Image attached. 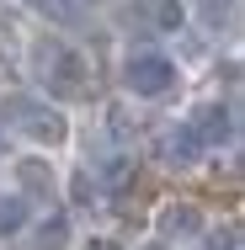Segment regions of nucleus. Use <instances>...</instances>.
<instances>
[{"mask_svg": "<svg viewBox=\"0 0 245 250\" xmlns=\"http://www.w3.org/2000/svg\"><path fill=\"white\" fill-rule=\"evenodd\" d=\"M0 128H11L16 139H27L32 149H59L69 139V117L59 106H48L43 96H27V91L0 101Z\"/></svg>", "mask_w": 245, "mask_h": 250, "instance_id": "f257e3e1", "label": "nucleus"}, {"mask_svg": "<svg viewBox=\"0 0 245 250\" xmlns=\"http://www.w3.org/2000/svg\"><path fill=\"white\" fill-rule=\"evenodd\" d=\"M176 64L165 59L160 48H134L128 59H123V91L128 96H139V101H160V96H171L176 91Z\"/></svg>", "mask_w": 245, "mask_h": 250, "instance_id": "f03ea898", "label": "nucleus"}, {"mask_svg": "<svg viewBox=\"0 0 245 250\" xmlns=\"http://www.w3.org/2000/svg\"><path fill=\"white\" fill-rule=\"evenodd\" d=\"M48 91L53 96H91V64L75 48H48Z\"/></svg>", "mask_w": 245, "mask_h": 250, "instance_id": "7ed1b4c3", "label": "nucleus"}, {"mask_svg": "<svg viewBox=\"0 0 245 250\" xmlns=\"http://www.w3.org/2000/svg\"><path fill=\"white\" fill-rule=\"evenodd\" d=\"M181 123L197 133L202 149L229 144V139H235V101H202V106H192V117H181Z\"/></svg>", "mask_w": 245, "mask_h": 250, "instance_id": "20e7f679", "label": "nucleus"}, {"mask_svg": "<svg viewBox=\"0 0 245 250\" xmlns=\"http://www.w3.org/2000/svg\"><path fill=\"white\" fill-rule=\"evenodd\" d=\"M202 213H197L192 202H165L160 213H155V234H160V245H192L202 240Z\"/></svg>", "mask_w": 245, "mask_h": 250, "instance_id": "39448f33", "label": "nucleus"}, {"mask_svg": "<svg viewBox=\"0 0 245 250\" xmlns=\"http://www.w3.org/2000/svg\"><path fill=\"white\" fill-rule=\"evenodd\" d=\"M16 181H22V192L16 197L27 202H43V208H53V197H59V176L48 170V160L43 154H27V160H16Z\"/></svg>", "mask_w": 245, "mask_h": 250, "instance_id": "423d86ee", "label": "nucleus"}, {"mask_svg": "<svg viewBox=\"0 0 245 250\" xmlns=\"http://www.w3.org/2000/svg\"><path fill=\"white\" fill-rule=\"evenodd\" d=\"M202 154H208V149L197 144V133L187 128V123H171V128L160 133V160H165V165H176V170H192Z\"/></svg>", "mask_w": 245, "mask_h": 250, "instance_id": "0eeeda50", "label": "nucleus"}, {"mask_svg": "<svg viewBox=\"0 0 245 250\" xmlns=\"http://www.w3.org/2000/svg\"><path fill=\"white\" fill-rule=\"evenodd\" d=\"M134 181V154H123V149H112V154H101L96 160V192H123Z\"/></svg>", "mask_w": 245, "mask_h": 250, "instance_id": "6e6552de", "label": "nucleus"}, {"mask_svg": "<svg viewBox=\"0 0 245 250\" xmlns=\"http://www.w3.org/2000/svg\"><path fill=\"white\" fill-rule=\"evenodd\" d=\"M27 224H32V208L16 197V192H0V240H16Z\"/></svg>", "mask_w": 245, "mask_h": 250, "instance_id": "1a4fd4ad", "label": "nucleus"}, {"mask_svg": "<svg viewBox=\"0 0 245 250\" xmlns=\"http://www.w3.org/2000/svg\"><path fill=\"white\" fill-rule=\"evenodd\" d=\"M32 250H69V218H64V213L43 218L38 234H32Z\"/></svg>", "mask_w": 245, "mask_h": 250, "instance_id": "9d476101", "label": "nucleus"}, {"mask_svg": "<svg viewBox=\"0 0 245 250\" xmlns=\"http://www.w3.org/2000/svg\"><path fill=\"white\" fill-rule=\"evenodd\" d=\"M144 16L155 21V32H176V27L187 21V11H181V0H144Z\"/></svg>", "mask_w": 245, "mask_h": 250, "instance_id": "9b49d317", "label": "nucleus"}, {"mask_svg": "<svg viewBox=\"0 0 245 250\" xmlns=\"http://www.w3.org/2000/svg\"><path fill=\"white\" fill-rule=\"evenodd\" d=\"M38 16H48V21H59V27H75L80 21V5L75 0H27Z\"/></svg>", "mask_w": 245, "mask_h": 250, "instance_id": "f8f14e48", "label": "nucleus"}, {"mask_svg": "<svg viewBox=\"0 0 245 250\" xmlns=\"http://www.w3.org/2000/svg\"><path fill=\"white\" fill-rule=\"evenodd\" d=\"M80 250H123L112 234H91V240H80Z\"/></svg>", "mask_w": 245, "mask_h": 250, "instance_id": "ddd939ff", "label": "nucleus"}, {"mask_svg": "<svg viewBox=\"0 0 245 250\" xmlns=\"http://www.w3.org/2000/svg\"><path fill=\"white\" fill-rule=\"evenodd\" d=\"M229 5H235V0H202V16H208V21H219V11H229Z\"/></svg>", "mask_w": 245, "mask_h": 250, "instance_id": "4468645a", "label": "nucleus"}, {"mask_svg": "<svg viewBox=\"0 0 245 250\" xmlns=\"http://www.w3.org/2000/svg\"><path fill=\"white\" fill-rule=\"evenodd\" d=\"M139 250H171V245H160V240H149V245H139Z\"/></svg>", "mask_w": 245, "mask_h": 250, "instance_id": "2eb2a0df", "label": "nucleus"}, {"mask_svg": "<svg viewBox=\"0 0 245 250\" xmlns=\"http://www.w3.org/2000/svg\"><path fill=\"white\" fill-rule=\"evenodd\" d=\"M75 5H80V0H75Z\"/></svg>", "mask_w": 245, "mask_h": 250, "instance_id": "dca6fc26", "label": "nucleus"}]
</instances>
